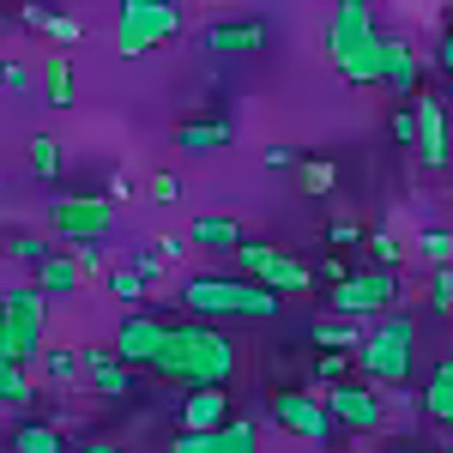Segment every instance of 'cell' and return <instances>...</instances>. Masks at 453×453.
I'll return each mask as SVG.
<instances>
[{"label": "cell", "mask_w": 453, "mask_h": 453, "mask_svg": "<svg viewBox=\"0 0 453 453\" xmlns=\"http://www.w3.org/2000/svg\"><path fill=\"white\" fill-rule=\"evenodd\" d=\"M151 375L188 387V393L230 387V375H236V345L218 326H206V320H175V326L164 320V345L151 357Z\"/></svg>", "instance_id": "1"}, {"label": "cell", "mask_w": 453, "mask_h": 453, "mask_svg": "<svg viewBox=\"0 0 453 453\" xmlns=\"http://www.w3.org/2000/svg\"><path fill=\"white\" fill-rule=\"evenodd\" d=\"M381 42L387 36L375 31V19H369L363 0H339V6H333V19H326V55H333L339 79L375 85V79H381Z\"/></svg>", "instance_id": "2"}, {"label": "cell", "mask_w": 453, "mask_h": 453, "mask_svg": "<svg viewBox=\"0 0 453 453\" xmlns=\"http://www.w3.org/2000/svg\"><path fill=\"white\" fill-rule=\"evenodd\" d=\"M411 357H418V320H411V314H381V320L357 339V350H350V363L381 387L405 381V375H411Z\"/></svg>", "instance_id": "3"}, {"label": "cell", "mask_w": 453, "mask_h": 453, "mask_svg": "<svg viewBox=\"0 0 453 453\" xmlns=\"http://www.w3.org/2000/svg\"><path fill=\"white\" fill-rule=\"evenodd\" d=\"M181 309L200 314V320H273L284 309V296L273 290H260V284L248 279H188L181 284Z\"/></svg>", "instance_id": "4"}, {"label": "cell", "mask_w": 453, "mask_h": 453, "mask_svg": "<svg viewBox=\"0 0 453 453\" xmlns=\"http://www.w3.org/2000/svg\"><path fill=\"white\" fill-rule=\"evenodd\" d=\"M0 345L12 350L19 369H31L49 350V303L36 296V284H12L0 296Z\"/></svg>", "instance_id": "5"}, {"label": "cell", "mask_w": 453, "mask_h": 453, "mask_svg": "<svg viewBox=\"0 0 453 453\" xmlns=\"http://www.w3.org/2000/svg\"><path fill=\"white\" fill-rule=\"evenodd\" d=\"M175 31H181V6H175V0H121V6H115V49H121L127 61L151 55V49L170 42Z\"/></svg>", "instance_id": "6"}, {"label": "cell", "mask_w": 453, "mask_h": 453, "mask_svg": "<svg viewBox=\"0 0 453 453\" xmlns=\"http://www.w3.org/2000/svg\"><path fill=\"white\" fill-rule=\"evenodd\" d=\"M236 260H242L248 284H260V290H273V296H284V290H309V279H314L309 266H303L290 248H279V242H248L242 236Z\"/></svg>", "instance_id": "7"}, {"label": "cell", "mask_w": 453, "mask_h": 453, "mask_svg": "<svg viewBox=\"0 0 453 453\" xmlns=\"http://www.w3.org/2000/svg\"><path fill=\"white\" fill-rule=\"evenodd\" d=\"M49 224H55V236H67L73 248L104 242L109 224H115V206H109L104 194H55V200H49Z\"/></svg>", "instance_id": "8"}, {"label": "cell", "mask_w": 453, "mask_h": 453, "mask_svg": "<svg viewBox=\"0 0 453 453\" xmlns=\"http://www.w3.org/2000/svg\"><path fill=\"white\" fill-rule=\"evenodd\" d=\"M399 296V273H387V266H363V273H350L345 284H333V314H345V320H357V314H387V303Z\"/></svg>", "instance_id": "9"}, {"label": "cell", "mask_w": 453, "mask_h": 453, "mask_svg": "<svg viewBox=\"0 0 453 453\" xmlns=\"http://www.w3.org/2000/svg\"><path fill=\"white\" fill-rule=\"evenodd\" d=\"M273 418L290 429V435H303V441H333V418H326V405L314 399V393H296V387H279L273 393Z\"/></svg>", "instance_id": "10"}, {"label": "cell", "mask_w": 453, "mask_h": 453, "mask_svg": "<svg viewBox=\"0 0 453 453\" xmlns=\"http://www.w3.org/2000/svg\"><path fill=\"white\" fill-rule=\"evenodd\" d=\"M326 418H333V429L339 423L345 429H381L387 405H381V393H369V381H339V387H326Z\"/></svg>", "instance_id": "11"}, {"label": "cell", "mask_w": 453, "mask_h": 453, "mask_svg": "<svg viewBox=\"0 0 453 453\" xmlns=\"http://www.w3.org/2000/svg\"><path fill=\"white\" fill-rule=\"evenodd\" d=\"M157 345H164V320H157V314H127L109 350H115V363H121V369H151Z\"/></svg>", "instance_id": "12"}, {"label": "cell", "mask_w": 453, "mask_h": 453, "mask_svg": "<svg viewBox=\"0 0 453 453\" xmlns=\"http://www.w3.org/2000/svg\"><path fill=\"white\" fill-rule=\"evenodd\" d=\"M411 140H418L423 164L429 170H441L448 164V115H441V97H429V91H418V104H411Z\"/></svg>", "instance_id": "13"}, {"label": "cell", "mask_w": 453, "mask_h": 453, "mask_svg": "<svg viewBox=\"0 0 453 453\" xmlns=\"http://www.w3.org/2000/svg\"><path fill=\"white\" fill-rule=\"evenodd\" d=\"M260 42H266V19H218V25H206L211 55H254Z\"/></svg>", "instance_id": "14"}, {"label": "cell", "mask_w": 453, "mask_h": 453, "mask_svg": "<svg viewBox=\"0 0 453 453\" xmlns=\"http://www.w3.org/2000/svg\"><path fill=\"white\" fill-rule=\"evenodd\" d=\"M224 423H230V393H224V387H200V393L181 399V429L211 435V429H224Z\"/></svg>", "instance_id": "15"}, {"label": "cell", "mask_w": 453, "mask_h": 453, "mask_svg": "<svg viewBox=\"0 0 453 453\" xmlns=\"http://www.w3.org/2000/svg\"><path fill=\"white\" fill-rule=\"evenodd\" d=\"M79 369L91 375V387H97L104 399H127V393H134V369H121L109 345H91L85 357H79Z\"/></svg>", "instance_id": "16"}, {"label": "cell", "mask_w": 453, "mask_h": 453, "mask_svg": "<svg viewBox=\"0 0 453 453\" xmlns=\"http://www.w3.org/2000/svg\"><path fill=\"white\" fill-rule=\"evenodd\" d=\"M230 140H236V127L224 115H200V121H181L175 127V151H194V157H211V151H224Z\"/></svg>", "instance_id": "17"}, {"label": "cell", "mask_w": 453, "mask_h": 453, "mask_svg": "<svg viewBox=\"0 0 453 453\" xmlns=\"http://www.w3.org/2000/svg\"><path fill=\"white\" fill-rule=\"evenodd\" d=\"M381 79L399 97H418V49H411L405 36H387L381 42Z\"/></svg>", "instance_id": "18"}, {"label": "cell", "mask_w": 453, "mask_h": 453, "mask_svg": "<svg viewBox=\"0 0 453 453\" xmlns=\"http://www.w3.org/2000/svg\"><path fill=\"white\" fill-rule=\"evenodd\" d=\"M423 411L441 423V429H453V357H441V363L429 369V387H423Z\"/></svg>", "instance_id": "19"}, {"label": "cell", "mask_w": 453, "mask_h": 453, "mask_svg": "<svg viewBox=\"0 0 453 453\" xmlns=\"http://www.w3.org/2000/svg\"><path fill=\"white\" fill-rule=\"evenodd\" d=\"M73 290H79V266H73V254H49V260L36 266V296L55 303V296H73Z\"/></svg>", "instance_id": "20"}, {"label": "cell", "mask_w": 453, "mask_h": 453, "mask_svg": "<svg viewBox=\"0 0 453 453\" xmlns=\"http://www.w3.org/2000/svg\"><path fill=\"white\" fill-rule=\"evenodd\" d=\"M200 248H242V224L230 218V211H206V218H194V230H188Z\"/></svg>", "instance_id": "21"}, {"label": "cell", "mask_w": 453, "mask_h": 453, "mask_svg": "<svg viewBox=\"0 0 453 453\" xmlns=\"http://www.w3.org/2000/svg\"><path fill=\"white\" fill-rule=\"evenodd\" d=\"M12 453H67V441H61V429H55V423L25 418L19 429H12Z\"/></svg>", "instance_id": "22"}, {"label": "cell", "mask_w": 453, "mask_h": 453, "mask_svg": "<svg viewBox=\"0 0 453 453\" xmlns=\"http://www.w3.org/2000/svg\"><path fill=\"white\" fill-rule=\"evenodd\" d=\"M0 405H31V369H19L6 345H0Z\"/></svg>", "instance_id": "23"}, {"label": "cell", "mask_w": 453, "mask_h": 453, "mask_svg": "<svg viewBox=\"0 0 453 453\" xmlns=\"http://www.w3.org/2000/svg\"><path fill=\"white\" fill-rule=\"evenodd\" d=\"M211 453H260V441H254V423H248V418H230L218 435H211Z\"/></svg>", "instance_id": "24"}, {"label": "cell", "mask_w": 453, "mask_h": 453, "mask_svg": "<svg viewBox=\"0 0 453 453\" xmlns=\"http://www.w3.org/2000/svg\"><path fill=\"white\" fill-rule=\"evenodd\" d=\"M42 85H49V104L67 109L73 104V61L67 55H49V67H42Z\"/></svg>", "instance_id": "25"}, {"label": "cell", "mask_w": 453, "mask_h": 453, "mask_svg": "<svg viewBox=\"0 0 453 453\" xmlns=\"http://www.w3.org/2000/svg\"><path fill=\"white\" fill-rule=\"evenodd\" d=\"M357 339H363V333H357V326H345V320H314V345L320 350H357Z\"/></svg>", "instance_id": "26"}, {"label": "cell", "mask_w": 453, "mask_h": 453, "mask_svg": "<svg viewBox=\"0 0 453 453\" xmlns=\"http://www.w3.org/2000/svg\"><path fill=\"white\" fill-rule=\"evenodd\" d=\"M36 363H42V381L49 387H67L79 375V350H42Z\"/></svg>", "instance_id": "27"}, {"label": "cell", "mask_w": 453, "mask_h": 453, "mask_svg": "<svg viewBox=\"0 0 453 453\" xmlns=\"http://www.w3.org/2000/svg\"><path fill=\"white\" fill-rule=\"evenodd\" d=\"M418 254L441 273V266H453V230H423V242H418Z\"/></svg>", "instance_id": "28"}, {"label": "cell", "mask_w": 453, "mask_h": 453, "mask_svg": "<svg viewBox=\"0 0 453 453\" xmlns=\"http://www.w3.org/2000/svg\"><path fill=\"white\" fill-rule=\"evenodd\" d=\"M31 170L36 175H55V170H61V140H55V134H36V140H31Z\"/></svg>", "instance_id": "29"}, {"label": "cell", "mask_w": 453, "mask_h": 453, "mask_svg": "<svg viewBox=\"0 0 453 453\" xmlns=\"http://www.w3.org/2000/svg\"><path fill=\"white\" fill-rule=\"evenodd\" d=\"M140 290H145V284L134 279V266H109V296H115V303H127V309H134V303H140Z\"/></svg>", "instance_id": "30"}, {"label": "cell", "mask_w": 453, "mask_h": 453, "mask_svg": "<svg viewBox=\"0 0 453 453\" xmlns=\"http://www.w3.org/2000/svg\"><path fill=\"white\" fill-rule=\"evenodd\" d=\"M333 181H339V170H333L326 157H314V164H303V188H309V194H333Z\"/></svg>", "instance_id": "31"}, {"label": "cell", "mask_w": 453, "mask_h": 453, "mask_svg": "<svg viewBox=\"0 0 453 453\" xmlns=\"http://www.w3.org/2000/svg\"><path fill=\"white\" fill-rule=\"evenodd\" d=\"M369 254H375V266H387V273H393L405 248H399V236H393V230H375V236H369Z\"/></svg>", "instance_id": "32"}, {"label": "cell", "mask_w": 453, "mask_h": 453, "mask_svg": "<svg viewBox=\"0 0 453 453\" xmlns=\"http://www.w3.org/2000/svg\"><path fill=\"white\" fill-rule=\"evenodd\" d=\"M151 200H157V206H181V175L157 170V175H151Z\"/></svg>", "instance_id": "33"}, {"label": "cell", "mask_w": 453, "mask_h": 453, "mask_svg": "<svg viewBox=\"0 0 453 453\" xmlns=\"http://www.w3.org/2000/svg\"><path fill=\"white\" fill-rule=\"evenodd\" d=\"M345 363H350L345 350H320V357H314V375H320L326 387H339L345 381Z\"/></svg>", "instance_id": "34"}, {"label": "cell", "mask_w": 453, "mask_h": 453, "mask_svg": "<svg viewBox=\"0 0 453 453\" xmlns=\"http://www.w3.org/2000/svg\"><path fill=\"white\" fill-rule=\"evenodd\" d=\"M12 260H19V266H42V260H49V242H42V236H12Z\"/></svg>", "instance_id": "35"}, {"label": "cell", "mask_w": 453, "mask_h": 453, "mask_svg": "<svg viewBox=\"0 0 453 453\" xmlns=\"http://www.w3.org/2000/svg\"><path fill=\"white\" fill-rule=\"evenodd\" d=\"M260 164H266V170H303L296 145H266V151H260Z\"/></svg>", "instance_id": "36"}, {"label": "cell", "mask_w": 453, "mask_h": 453, "mask_svg": "<svg viewBox=\"0 0 453 453\" xmlns=\"http://www.w3.org/2000/svg\"><path fill=\"white\" fill-rule=\"evenodd\" d=\"M326 242H339V248L363 242V224H357V218H333V224H326Z\"/></svg>", "instance_id": "37"}, {"label": "cell", "mask_w": 453, "mask_h": 453, "mask_svg": "<svg viewBox=\"0 0 453 453\" xmlns=\"http://www.w3.org/2000/svg\"><path fill=\"white\" fill-rule=\"evenodd\" d=\"M73 266L79 273H104V242H79L73 248Z\"/></svg>", "instance_id": "38"}, {"label": "cell", "mask_w": 453, "mask_h": 453, "mask_svg": "<svg viewBox=\"0 0 453 453\" xmlns=\"http://www.w3.org/2000/svg\"><path fill=\"white\" fill-rule=\"evenodd\" d=\"M429 303H435V309H453V266H441V273H435V290H429Z\"/></svg>", "instance_id": "39"}, {"label": "cell", "mask_w": 453, "mask_h": 453, "mask_svg": "<svg viewBox=\"0 0 453 453\" xmlns=\"http://www.w3.org/2000/svg\"><path fill=\"white\" fill-rule=\"evenodd\" d=\"M218 435V429H211ZM211 435H194V429H181L175 435V453H211Z\"/></svg>", "instance_id": "40"}, {"label": "cell", "mask_w": 453, "mask_h": 453, "mask_svg": "<svg viewBox=\"0 0 453 453\" xmlns=\"http://www.w3.org/2000/svg\"><path fill=\"white\" fill-rule=\"evenodd\" d=\"M157 273H164V260H157V254H140V260H134V279H140V284H151Z\"/></svg>", "instance_id": "41"}, {"label": "cell", "mask_w": 453, "mask_h": 453, "mask_svg": "<svg viewBox=\"0 0 453 453\" xmlns=\"http://www.w3.org/2000/svg\"><path fill=\"white\" fill-rule=\"evenodd\" d=\"M411 134H418V127H411V109H399V115H393V140L411 145Z\"/></svg>", "instance_id": "42"}, {"label": "cell", "mask_w": 453, "mask_h": 453, "mask_svg": "<svg viewBox=\"0 0 453 453\" xmlns=\"http://www.w3.org/2000/svg\"><path fill=\"white\" fill-rule=\"evenodd\" d=\"M0 79H6V85H12V91H19V85H31V73L19 67V61H6V67H0Z\"/></svg>", "instance_id": "43"}, {"label": "cell", "mask_w": 453, "mask_h": 453, "mask_svg": "<svg viewBox=\"0 0 453 453\" xmlns=\"http://www.w3.org/2000/svg\"><path fill=\"white\" fill-rule=\"evenodd\" d=\"M320 279H326V284H345V279H350L345 260H320Z\"/></svg>", "instance_id": "44"}, {"label": "cell", "mask_w": 453, "mask_h": 453, "mask_svg": "<svg viewBox=\"0 0 453 453\" xmlns=\"http://www.w3.org/2000/svg\"><path fill=\"white\" fill-rule=\"evenodd\" d=\"M49 31L55 36H85V25H79V19H49Z\"/></svg>", "instance_id": "45"}, {"label": "cell", "mask_w": 453, "mask_h": 453, "mask_svg": "<svg viewBox=\"0 0 453 453\" xmlns=\"http://www.w3.org/2000/svg\"><path fill=\"white\" fill-rule=\"evenodd\" d=\"M441 67L453 73V31H448V42H441Z\"/></svg>", "instance_id": "46"}, {"label": "cell", "mask_w": 453, "mask_h": 453, "mask_svg": "<svg viewBox=\"0 0 453 453\" xmlns=\"http://www.w3.org/2000/svg\"><path fill=\"white\" fill-rule=\"evenodd\" d=\"M79 453H115V448H109V441H91V448H79Z\"/></svg>", "instance_id": "47"}, {"label": "cell", "mask_w": 453, "mask_h": 453, "mask_svg": "<svg viewBox=\"0 0 453 453\" xmlns=\"http://www.w3.org/2000/svg\"><path fill=\"white\" fill-rule=\"evenodd\" d=\"M0 188H6V170H0Z\"/></svg>", "instance_id": "48"}, {"label": "cell", "mask_w": 453, "mask_h": 453, "mask_svg": "<svg viewBox=\"0 0 453 453\" xmlns=\"http://www.w3.org/2000/svg\"><path fill=\"white\" fill-rule=\"evenodd\" d=\"M448 453H453V441H448Z\"/></svg>", "instance_id": "49"}]
</instances>
